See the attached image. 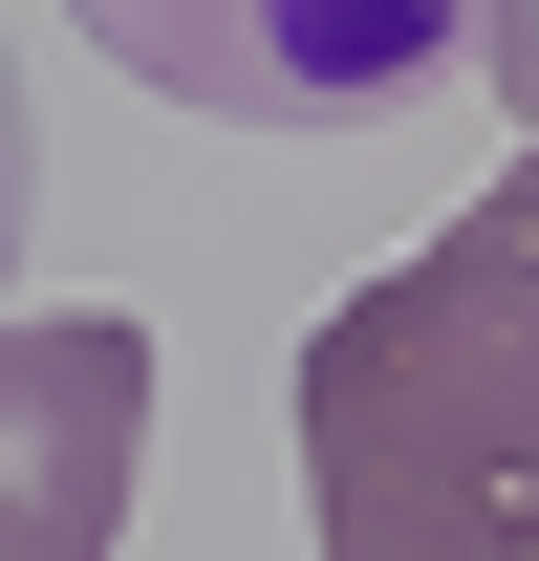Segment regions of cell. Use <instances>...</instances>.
Instances as JSON below:
<instances>
[{
    "label": "cell",
    "mask_w": 539,
    "mask_h": 561,
    "mask_svg": "<svg viewBox=\"0 0 539 561\" xmlns=\"http://www.w3.org/2000/svg\"><path fill=\"white\" fill-rule=\"evenodd\" d=\"M302 540L324 561H539V238L496 195L302 324Z\"/></svg>",
    "instance_id": "obj_1"
},
{
    "label": "cell",
    "mask_w": 539,
    "mask_h": 561,
    "mask_svg": "<svg viewBox=\"0 0 539 561\" xmlns=\"http://www.w3.org/2000/svg\"><path fill=\"white\" fill-rule=\"evenodd\" d=\"M66 22L216 130H389L474 66V0H66Z\"/></svg>",
    "instance_id": "obj_2"
},
{
    "label": "cell",
    "mask_w": 539,
    "mask_h": 561,
    "mask_svg": "<svg viewBox=\"0 0 539 561\" xmlns=\"http://www.w3.org/2000/svg\"><path fill=\"white\" fill-rule=\"evenodd\" d=\"M130 454H151V324L130 302L0 324V561H108Z\"/></svg>",
    "instance_id": "obj_3"
},
{
    "label": "cell",
    "mask_w": 539,
    "mask_h": 561,
    "mask_svg": "<svg viewBox=\"0 0 539 561\" xmlns=\"http://www.w3.org/2000/svg\"><path fill=\"white\" fill-rule=\"evenodd\" d=\"M474 66H496V108L539 130V0H474Z\"/></svg>",
    "instance_id": "obj_4"
},
{
    "label": "cell",
    "mask_w": 539,
    "mask_h": 561,
    "mask_svg": "<svg viewBox=\"0 0 539 561\" xmlns=\"http://www.w3.org/2000/svg\"><path fill=\"white\" fill-rule=\"evenodd\" d=\"M22 216H44V130H22V66H0V260H22Z\"/></svg>",
    "instance_id": "obj_5"
},
{
    "label": "cell",
    "mask_w": 539,
    "mask_h": 561,
    "mask_svg": "<svg viewBox=\"0 0 539 561\" xmlns=\"http://www.w3.org/2000/svg\"><path fill=\"white\" fill-rule=\"evenodd\" d=\"M496 216H518V238H539V173H496Z\"/></svg>",
    "instance_id": "obj_6"
}]
</instances>
